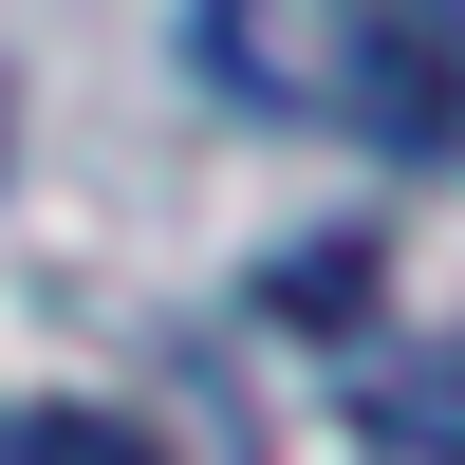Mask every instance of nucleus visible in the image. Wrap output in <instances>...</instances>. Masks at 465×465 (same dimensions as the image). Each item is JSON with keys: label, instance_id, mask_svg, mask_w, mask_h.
Returning <instances> with one entry per match:
<instances>
[{"label": "nucleus", "instance_id": "2", "mask_svg": "<svg viewBox=\"0 0 465 465\" xmlns=\"http://www.w3.org/2000/svg\"><path fill=\"white\" fill-rule=\"evenodd\" d=\"M0 465H168L131 429V410H19V429H0Z\"/></svg>", "mask_w": 465, "mask_h": 465}, {"label": "nucleus", "instance_id": "1", "mask_svg": "<svg viewBox=\"0 0 465 465\" xmlns=\"http://www.w3.org/2000/svg\"><path fill=\"white\" fill-rule=\"evenodd\" d=\"M317 112H354L372 149H447L465 131V0H335Z\"/></svg>", "mask_w": 465, "mask_h": 465}]
</instances>
